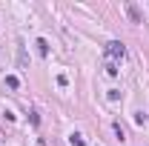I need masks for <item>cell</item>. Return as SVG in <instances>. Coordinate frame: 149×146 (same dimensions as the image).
Instances as JSON below:
<instances>
[{
	"mask_svg": "<svg viewBox=\"0 0 149 146\" xmlns=\"http://www.w3.org/2000/svg\"><path fill=\"white\" fill-rule=\"evenodd\" d=\"M106 55H109L112 60H120V57L126 55V49H123V43H118V40H112L109 46H106Z\"/></svg>",
	"mask_w": 149,
	"mask_h": 146,
	"instance_id": "6da1fadb",
	"label": "cell"
},
{
	"mask_svg": "<svg viewBox=\"0 0 149 146\" xmlns=\"http://www.w3.org/2000/svg\"><path fill=\"white\" fill-rule=\"evenodd\" d=\"M126 12H129V17L135 20V23H141V15H138V9H135L132 3H126Z\"/></svg>",
	"mask_w": 149,
	"mask_h": 146,
	"instance_id": "7a4b0ae2",
	"label": "cell"
},
{
	"mask_svg": "<svg viewBox=\"0 0 149 146\" xmlns=\"http://www.w3.org/2000/svg\"><path fill=\"white\" fill-rule=\"evenodd\" d=\"M37 52H40V55H43V57L49 55V43H46V40H43V37H40V40H37Z\"/></svg>",
	"mask_w": 149,
	"mask_h": 146,
	"instance_id": "3957f363",
	"label": "cell"
},
{
	"mask_svg": "<svg viewBox=\"0 0 149 146\" xmlns=\"http://www.w3.org/2000/svg\"><path fill=\"white\" fill-rule=\"evenodd\" d=\"M6 86H12V89H17V86H20V80L15 77V74H9V77H6Z\"/></svg>",
	"mask_w": 149,
	"mask_h": 146,
	"instance_id": "277c9868",
	"label": "cell"
}]
</instances>
